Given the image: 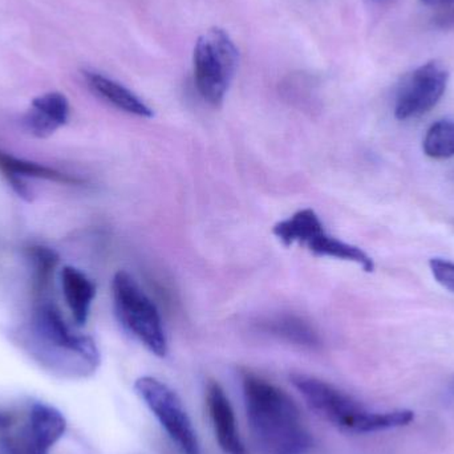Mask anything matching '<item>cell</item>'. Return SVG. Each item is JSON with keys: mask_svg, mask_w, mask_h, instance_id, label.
I'll list each match as a JSON object with an SVG mask.
<instances>
[{"mask_svg": "<svg viewBox=\"0 0 454 454\" xmlns=\"http://www.w3.org/2000/svg\"><path fill=\"white\" fill-rule=\"evenodd\" d=\"M69 120V103L60 92H50L32 100L31 108L23 117V127L37 138L52 136Z\"/></svg>", "mask_w": 454, "mask_h": 454, "instance_id": "9c48e42d", "label": "cell"}, {"mask_svg": "<svg viewBox=\"0 0 454 454\" xmlns=\"http://www.w3.org/2000/svg\"><path fill=\"white\" fill-rule=\"evenodd\" d=\"M420 2L427 5H442V7H447V5L452 4L454 0H420Z\"/></svg>", "mask_w": 454, "mask_h": 454, "instance_id": "44dd1931", "label": "cell"}, {"mask_svg": "<svg viewBox=\"0 0 454 454\" xmlns=\"http://www.w3.org/2000/svg\"><path fill=\"white\" fill-rule=\"evenodd\" d=\"M135 389L181 453L201 454L191 418L180 397L170 387L159 379L143 376L136 381Z\"/></svg>", "mask_w": 454, "mask_h": 454, "instance_id": "52a82bcc", "label": "cell"}, {"mask_svg": "<svg viewBox=\"0 0 454 454\" xmlns=\"http://www.w3.org/2000/svg\"><path fill=\"white\" fill-rule=\"evenodd\" d=\"M207 407L218 444L225 454H248L238 434L235 416L225 391L218 383L207 387Z\"/></svg>", "mask_w": 454, "mask_h": 454, "instance_id": "30bf717a", "label": "cell"}, {"mask_svg": "<svg viewBox=\"0 0 454 454\" xmlns=\"http://www.w3.org/2000/svg\"><path fill=\"white\" fill-rule=\"evenodd\" d=\"M61 287L74 323L82 327L96 296L95 283L76 267L66 266L61 270Z\"/></svg>", "mask_w": 454, "mask_h": 454, "instance_id": "8fae6325", "label": "cell"}, {"mask_svg": "<svg viewBox=\"0 0 454 454\" xmlns=\"http://www.w3.org/2000/svg\"><path fill=\"white\" fill-rule=\"evenodd\" d=\"M322 231H325V226L312 209L299 210L293 217L280 221L272 229L275 237L287 247L294 243L306 246Z\"/></svg>", "mask_w": 454, "mask_h": 454, "instance_id": "5bb4252c", "label": "cell"}, {"mask_svg": "<svg viewBox=\"0 0 454 454\" xmlns=\"http://www.w3.org/2000/svg\"><path fill=\"white\" fill-rule=\"evenodd\" d=\"M429 269L436 282L445 290L454 294V262L442 258H432Z\"/></svg>", "mask_w": 454, "mask_h": 454, "instance_id": "d6986e66", "label": "cell"}, {"mask_svg": "<svg viewBox=\"0 0 454 454\" xmlns=\"http://www.w3.org/2000/svg\"><path fill=\"white\" fill-rule=\"evenodd\" d=\"M306 247L317 256H330L341 261L354 262L359 264L364 271H375V262L365 251L357 246L349 245L338 238L333 237L327 231H322L312 238Z\"/></svg>", "mask_w": 454, "mask_h": 454, "instance_id": "4fadbf2b", "label": "cell"}, {"mask_svg": "<svg viewBox=\"0 0 454 454\" xmlns=\"http://www.w3.org/2000/svg\"><path fill=\"white\" fill-rule=\"evenodd\" d=\"M294 386L312 410L333 426L351 434H373L410 426L415 413L410 410L373 412L336 387L306 375H294Z\"/></svg>", "mask_w": 454, "mask_h": 454, "instance_id": "3957f363", "label": "cell"}, {"mask_svg": "<svg viewBox=\"0 0 454 454\" xmlns=\"http://www.w3.org/2000/svg\"><path fill=\"white\" fill-rule=\"evenodd\" d=\"M27 258L32 270V290L35 295L43 296L50 287L59 264V255L47 246H31L27 248Z\"/></svg>", "mask_w": 454, "mask_h": 454, "instance_id": "2e32d148", "label": "cell"}, {"mask_svg": "<svg viewBox=\"0 0 454 454\" xmlns=\"http://www.w3.org/2000/svg\"><path fill=\"white\" fill-rule=\"evenodd\" d=\"M16 343L43 370L58 378H88L100 365L95 340L74 333L51 301H39L34 307L28 322L16 333Z\"/></svg>", "mask_w": 454, "mask_h": 454, "instance_id": "6da1fadb", "label": "cell"}, {"mask_svg": "<svg viewBox=\"0 0 454 454\" xmlns=\"http://www.w3.org/2000/svg\"><path fill=\"white\" fill-rule=\"evenodd\" d=\"M267 327L275 335L282 336V338L287 339L293 343L301 344V346L314 347L319 341L317 333L298 317H278V319L267 323Z\"/></svg>", "mask_w": 454, "mask_h": 454, "instance_id": "ac0fdd59", "label": "cell"}, {"mask_svg": "<svg viewBox=\"0 0 454 454\" xmlns=\"http://www.w3.org/2000/svg\"><path fill=\"white\" fill-rule=\"evenodd\" d=\"M238 48L225 29L210 28L194 47V82L207 103L223 106L230 82L237 71Z\"/></svg>", "mask_w": 454, "mask_h": 454, "instance_id": "5b68a950", "label": "cell"}, {"mask_svg": "<svg viewBox=\"0 0 454 454\" xmlns=\"http://www.w3.org/2000/svg\"><path fill=\"white\" fill-rule=\"evenodd\" d=\"M112 293L114 309L121 325L152 354L159 357L167 356V333L159 309L136 280L128 272H116L112 282Z\"/></svg>", "mask_w": 454, "mask_h": 454, "instance_id": "8992f818", "label": "cell"}, {"mask_svg": "<svg viewBox=\"0 0 454 454\" xmlns=\"http://www.w3.org/2000/svg\"><path fill=\"white\" fill-rule=\"evenodd\" d=\"M434 23L442 29H454V8L444 7L434 18Z\"/></svg>", "mask_w": 454, "mask_h": 454, "instance_id": "ffe728a7", "label": "cell"}, {"mask_svg": "<svg viewBox=\"0 0 454 454\" xmlns=\"http://www.w3.org/2000/svg\"><path fill=\"white\" fill-rule=\"evenodd\" d=\"M0 173L4 178L15 177L26 180V178H39V180L53 181L59 184H80L82 181L71 177L66 173L59 172L53 168L19 159L7 152L0 151Z\"/></svg>", "mask_w": 454, "mask_h": 454, "instance_id": "9a60e30c", "label": "cell"}, {"mask_svg": "<svg viewBox=\"0 0 454 454\" xmlns=\"http://www.w3.org/2000/svg\"><path fill=\"white\" fill-rule=\"evenodd\" d=\"M450 74L439 61H429L411 72L397 90L395 117L400 121L429 114L447 90Z\"/></svg>", "mask_w": 454, "mask_h": 454, "instance_id": "ba28073f", "label": "cell"}, {"mask_svg": "<svg viewBox=\"0 0 454 454\" xmlns=\"http://www.w3.org/2000/svg\"><path fill=\"white\" fill-rule=\"evenodd\" d=\"M423 151L429 159L450 160L454 157V121L439 120L427 130Z\"/></svg>", "mask_w": 454, "mask_h": 454, "instance_id": "e0dca14e", "label": "cell"}, {"mask_svg": "<svg viewBox=\"0 0 454 454\" xmlns=\"http://www.w3.org/2000/svg\"><path fill=\"white\" fill-rule=\"evenodd\" d=\"M66 429L63 413L45 403L0 407V450L5 454H50Z\"/></svg>", "mask_w": 454, "mask_h": 454, "instance_id": "277c9868", "label": "cell"}, {"mask_svg": "<svg viewBox=\"0 0 454 454\" xmlns=\"http://www.w3.org/2000/svg\"><path fill=\"white\" fill-rule=\"evenodd\" d=\"M85 79L93 92L98 93L100 98L116 106L120 111L138 117L154 116L153 111L137 95L120 82L95 72H85Z\"/></svg>", "mask_w": 454, "mask_h": 454, "instance_id": "7c38bea8", "label": "cell"}, {"mask_svg": "<svg viewBox=\"0 0 454 454\" xmlns=\"http://www.w3.org/2000/svg\"><path fill=\"white\" fill-rule=\"evenodd\" d=\"M248 428L261 454H306L312 439L298 407L274 384L253 373L243 378Z\"/></svg>", "mask_w": 454, "mask_h": 454, "instance_id": "7a4b0ae2", "label": "cell"}]
</instances>
